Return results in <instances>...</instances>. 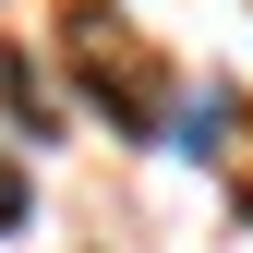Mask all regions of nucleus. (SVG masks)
Masks as SVG:
<instances>
[{
  "instance_id": "nucleus-1",
  "label": "nucleus",
  "mask_w": 253,
  "mask_h": 253,
  "mask_svg": "<svg viewBox=\"0 0 253 253\" xmlns=\"http://www.w3.org/2000/svg\"><path fill=\"white\" fill-rule=\"evenodd\" d=\"M60 48H73L84 97H97L121 133H157V60L133 48V24H121V12H97V0H84V12H60Z\"/></svg>"
},
{
  "instance_id": "nucleus-2",
  "label": "nucleus",
  "mask_w": 253,
  "mask_h": 253,
  "mask_svg": "<svg viewBox=\"0 0 253 253\" xmlns=\"http://www.w3.org/2000/svg\"><path fill=\"white\" fill-rule=\"evenodd\" d=\"M24 205H37V193H24V169L0 157V229H24Z\"/></svg>"
}]
</instances>
